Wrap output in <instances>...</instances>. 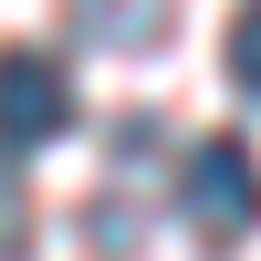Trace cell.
<instances>
[{
    "label": "cell",
    "instance_id": "cell-1",
    "mask_svg": "<svg viewBox=\"0 0 261 261\" xmlns=\"http://www.w3.org/2000/svg\"><path fill=\"white\" fill-rule=\"evenodd\" d=\"M178 209L209 230V241H241V230H261V167L241 136H199L178 167Z\"/></svg>",
    "mask_w": 261,
    "mask_h": 261
},
{
    "label": "cell",
    "instance_id": "cell-4",
    "mask_svg": "<svg viewBox=\"0 0 261 261\" xmlns=\"http://www.w3.org/2000/svg\"><path fill=\"white\" fill-rule=\"evenodd\" d=\"M230 84L261 94V0H241V21H230Z\"/></svg>",
    "mask_w": 261,
    "mask_h": 261
},
{
    "label": "cell",
    "instance_id": "cell-3",
    "mask_svg": "<svg viewBox=\"0 0 261 261\" xmlns=\"http://www.w3.org/2000/svg\"><path fill=\"white\" fill-rule=\"evenodd\" d=\"M73 32L84 42H136V53H157L167 42V0H73Z\"/></svg>",
    "mask_w": 261,
    "mask_h": 261
},
{
    "label": "cell",
    "instance_id": "cell-2",
    "mask_svg": "<svg viewBox=\"0 0 261 261\" xmlns=\"http://www.w3.org/2000/svg\"><path fill=\"white\" fill-rule=\"evenodd\" d=\"M63 125H73V84H63V63L11 53V63H0V146H11V167L42 157Z\"/></svg>",
    "mask_w": 261,
    "mask_h": 261
}]
</instances>
